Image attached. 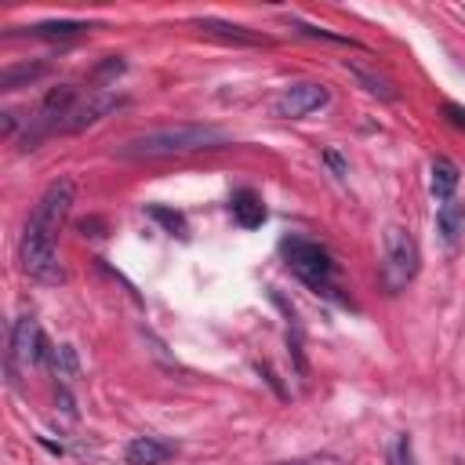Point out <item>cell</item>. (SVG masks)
Masks as SVG:
<instances>
[{
  "label": "cell",
  "mask_w": 465,
  "mask_h": 465,
  "mask_svg": "<svg viewBox=\"0 0 465 465\" xmlns=\"http://www.w3.org/2000/svg\"><path fill=\"white\" fill-rule=\"evenodd\" d=\"M73 197H77L73 179H55L44 190V197L37 200V207H33L26 229H22L19 262L40 283H66V266L58 262L55 237L63 232V225H66V218L73 211Z\"/></svg>",
  "instance_id": "cell-1"
},
{
  "label": "cell",
  "mask_w": 465,
  "mask_h": 465,
  "mask_svg": "<svg viewBox=\"0 0 465 465\" xmlns=\"http://www.w3.org/2000/svg\"><path fill=\"white\" fill-rule=\"evenodd\" d=\"M225 146V131L211 124H179V128H164L149 131L142 139H131L121 146L124 160H164V156H186L197 149H218Z\"/></svg>",
  "instance_id": "cell-2"
},
{
  "label": "cell",
  "mask_w": 465,
  "mask_h": 465,
  "mask_svg": "<svg viewBox=\"0 0 465 465\" xmlns=\"http://www.w3.org/2000/svg\"><path fill=\"white\" fill-rule=\"evenodd\" d=\"M280 251H283L291 273H295L306 287H313L317 295H327V299L345 302V299L338 295V287H334L338 266H334V258L327 255V248H320V244H313V241H306V237H287V241L280 244Z\"/></svg>",
  "instance_id": "cell-3"
},
{
  "label": "cell",
  "mask_w": 465,
  "mask_h": 465,
  "mask_svg": "<svg viewBox=\"0 0 465 465\" xmlns=\"http://www.w3.org/2000/svg\"><path fill=\"white\" fill-rule=\"evenodd\" d=\"M382 248H385V276H389V287H403L407 280H415L418 273V244L407 229L400 225H389L385 237H382Z\"/></svg>",
  "instance_id": "cell-4"
},
{
  "label": "cell",
  "mask_w": 465,
  "mask_h": 465,
  "mask_svg": "<svg viewBox=\"0 0 465 465\" xmlns=\"http://www.w3.org/2000/svg\"><path fill=\"white\" fill-rule=\"evenodd\" d=\"M324 106H331V88L320 80H295L273 98V113L283 121H299V116H309Z\"/></svg>",
  "instance_id": "cell-5"
},
{
  "label": "cell",
  "mask_w": 465,
  "mask_h": 465,
  "mask_svg": "<svg viewBox=\"0 0 465 465\" xmlns=\"http://www.w3.org/2000/svg\"><path fill=\"white\" fill-rule=\"evenodd\" d=\"M37 342H40V327L33 317H22L12 331V349H8V382L19 385V371L15 364H37Z\"/></svg>",
  "instance_id": "cell-6"
},
{
  "label": "cell",
  "mask_w": 465,
  "mask_h": 465,
  "mask_svg": "<svg viewBox=\"0 0 465 465\" xmlns=\"http://www.w3.org/2000/svg\"><path fill=\"white\" fill-rule=\"evenodd\" d=\"M193 26H197L204 37H215V40H222V44H241V47H258V44H269V37H262V33H251L248 26L225 22V19H211V15L197 19Z\"/></svg>",
  "instance_id": "cell-7"
},
{
  "label": "cell",
  "mask_w": 465,
  "mask_h": 465,
  "mask_svg": "<svg viewBox=\"0 0 465 465\" xmlns=\"http://www.w3.org/2000/svg\"><path fill=\"white\" fill-rule=\"evenodd\" d=\"M121 106V98H113V95H91L88 102H80L73 113H70V121L63 124V131H70V135H77V131H84V128H91V124H98L102 116L109 113V109H116Z\"/></svg>",
  "instance_id": "cell-8"
},
{
  "label": "cell",
  "mask_w": 465,
  "mask_h": 465,
  "mask_svg": "<svg viewBox=\"0 0 465 465\" xmlns=\"http://www.w3.org/2000/svg\"><path fill=\"white\" fill-rule=\"evenodd\" d=\"M128 465H164L167 458H174V444L160 440V436H135L124 447Z\"/></svg>",
  "instance_id": "cell-9"
},
{
  "label": "cell",
  "mask_w": 465,
  "mask_h": 465,
  "mask_svg": "<svg viewBox=\"0 0 465 465\" xmlns=\"http://www.w3.org/2000/svg\"><path fill=\"white\" fill-rule=\"evenodd\" d=\"M345 73L353 77L368 95H375V98H382V102H396V98H400V91H396V84H393L389 77H382V73H375V70L353 63V58H345Z\"/></svg>",
  "instance_id": "cell-10"
},
{
  "label": "cell",
  "mask_w": 465,
  "mask_h": 465,
  "mask_svg": "<svg viewBox=\"0 0 465 465\" xmlns=\"http://www.w3.org/2000/svg\"><path fill=\"white\" fill-rule=\"evenodd\" d=\"M458 182H461V171H458V164H454V160H447V156H436V160H433V179H429L433 197H436V200H454Z\"/></svg>",
  "instance_id": "cell-11"
},
{
  "label": "cell",
  "mask_w": 465,
  "mask_h": 465,
  "mask_svg": "<svg viewBox=\"0 0 465 465\" xmlns=\"http://www.w3.org/2000/svg\"><path fill=\"white\" fill-rule=\"evenodd\" d=\"M51 73V63H19V66H8L4 73H0V91H19L40 77Z\"/></svg>",
  "instance_id": "cell-12"
},
{
  "label": "cell",
  "mask_w": 465,
  "mask_h": 465,
  "mask_svg": "<svg viewBox=\"0 0 465 465\" xmlns=\"http://www.w3.org/2000/svg\"><path fill=\"white\" fill-rule=\"evenodd\" d=\"M232 218H237L244 229H258L262 222H266V207H262V200L251 193V190H241V193H232Z\"/></svg>",
  "instance_id": "cell-13"
},
{
  "label": "cell",
  "mask_w": 465,
  "mask_h": 465,
  "mask_svg": "<svg viewBox=\"0 0 465 465\" xmlns=\"http://www.w3.org/2000/svg\"><path fill=\"white\" fill-rule=\"evenodd\" d=\"M436 225H440L447 244H458V237L465 232V204L461 200H444L440 211H436Z\"/></svg>",
  "instance_id": "cell-14"
},
{
  "label": "cell",
  "mask_w": 465,
  "mask_h": 465,
  "mask_svg": "<svg viewBox=\"0 0 465 465\" xmlns=\"http://www.w3.org/2000/svg\"><path fill=\"white\" fill-rule=\"evenodd\" d=\"M84 30H91L88 22H77V19H55V22H37L30 26L33 37H47V40H70V37H80Z\"/></svg>",
  "instance_id": "cell-15"
},
{
  "label": "cell",
  "mask_w": 465,
  "mask_h": 465,
  "mask_svg": "<svg viewBox=\"0 0 465 465\" xmlns=\"http://www.w3.org/2000/svg\"><path fill=\"white\" fill-rule=\"evenodd\" d=\"M146 215L153 218V222H160L171 237H190V225H186V215H179V211H171V207H164V204H146Z\"/></svg>",
  "instance_id": "cell-16"
},
{
  "label": "cell",
  "mask_w": 465,
  "mask_h": 465,
  "mask_svg": "<svg viewBox=\"0 0 465 465\" xmlns=\"http://www.w3.org/2000/svg\"><path fill=\"white\" fill-rule=\"evenodd\" d=\"M55 371H58V378H66V382L80 378V360H77L73 345H58L55 349Z\"/></svg>",
  "instance_id": "cell-17"
},
{
  "label": "cell",
  "mask_w": 465,
  "mask_h": 465,
  "mask_svg": "<svg viewBox=\"0 0 465 465\" xmlns=\"http://www.w3.org/2000/svg\"><path fill=\"white\" fill-rule=\"evenodd\" d=\"M291 26H299V33H302V37H317V40H331V44L360 47V40H353V37H342V33H331V30H324V26H306V22H299V19H291Z\"/></svg>",
  "instance_id": "cell-18"
},
{
  "label": "cell",
  "mask_w": 465,
  "mask_h": 465,
  "mask_svg": "<svg viewBox=\"0 0 465 465\" xmlns=\"http://www.w3.org/2000/svg\"><path fill=\"white\" fill-rule=\"evenodd\" d=\"M116 73H124V58H121V55H109L106 63L95 70V80H109V77H116Z\"/></svg>",
  "instance_id": "cell-19"
},
{
  "label": "cell",
  "mask_w": 465,
  "mask_h": 465,
  "mask_svg": "<svg viewBox=\"0 0 465 465\" xmlns=\"http://www.w3.org/2000/svg\"><path fill=\"white\" fill-rule=\"evenodd\" d=\"M280 465H345L338 454H306V458H291V461H280Z\"/></svg>",
  "instance_id": "cell-20"
},
{
  "label": "cell",
  "mask_w": 465,
  "mask_h": 465,
  "mask_svg": "<svg viewBox=\"0 0 465 465\" xmlns=\"http://www.w3.org/2000/svg\"><path fill=\"white\" fill-rule=\"evenodd\" d=\"M393 465H415V454H411V440L400 436L396 451H393Z\"/></svg>",
  "instance_id": "cell-21"
},
{
  "label": "cell",
  "mask_w": 465,
  "mask_h": 465,
  "mask_svg": "<svg viewBox=\"0 0 465 465\" xmlns=\"http://www.w3.org/2000/svg\"><path fill=\"white\" fill-rule=\"evenodd\" d=\"M324 160L331 164V171L338 174V179H345V174H349V167H345V160H342V156H338L334 149H324Z\"/></svg>",
  "instance_id": "cell-22"
},
{
  "label": "cell",
  "mask_w": 465,
  "mask_h": 465,
  "mask_svg": "<svg viewBox=\"0 0 465 465\" xmlns=\"http://www.w3.org/2000/svg\"><path fill=\"white\" fill-rule=\"evenodd\" d=\"M444 113H447V121H451L454 128H465V109H461V106L447 102V106H444Z\"/></svg>",
  "instance_id": "cell-23"
},
{
  "label": "cell",
  "mask_w": 465,
  "mask_h": 465,
  "mask_svg": "<svg viewBox=\"0 0 465 465\" xmlns=\"http://www.w3.org/2000/svg\"><path fill=\"white\" fill-rule=\"evenodd\" d=\"M58 407L70 415V418H77V403H73V396L66 393V389H58Z\"/></svg>",
  "instance_id": "cell-24"
},
{
  "label": "cell",
  "mask_w": 465,
  "mask_h": 465,
  "mask_svg": "<svg viewBox=\"0 0 465 465\" xmlns=\"http://www.w3.org/2000/svg\"><path fill=\"white\" fill-rule=\"evenodd\" d=\"M4 116V135H15V113H0Z\"/></svg>",
  "instance_id": "cell-25"
}]
</instances>
